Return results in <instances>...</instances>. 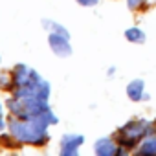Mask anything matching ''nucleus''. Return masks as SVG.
<instances>
[{
	"label": "nucleus",
	"mask_w": 156,
	"mask_h": 156,
	"mask_svg": "<svg viewBox=\"0 0 156 156\" xmlns=\"http://www.w3.org/2000/svg\"><path fill=\"white\" fill-rule=\"evenodd\" d=\"M85 138L81 134H64L61 140V154L62 156H75L79 152V147L83 145Z\"/></svg>",
	"instance_id": "obj_4"
},
{
	"label": "nucleus",
	"mask_w": 156,
	"mask_h": 156,
	"mask_svg": "<svg viewBox=\"0 0 156 156\" xmlns=\"http://www.w3.org/2000/svg\"><path fill=\"white\" fill-rule=\"evenodd\" d=\"M125 37L129 42H136V44H143L145 42V33L140 28H129L125 31Z\"/></svg>",
	"instance_id": "obj_8"
},
{
	"label": "nucleus",
	"mask_w": 156,
	"mask_h": 156,
	"mask_svg": "<svg viewBox=\"0 0 156 156\" xmlns=\"http://www.w3.org/2000/svg\"><path fill=\"white\" fill-rule=\"evenodd\" d=\"M48 44H50L51 51H53L57 57H68V55H72L70 39L64 37V35H61V33H50Z\"/></svg>",
	"instance_id": "obj_3"
},
{
	"label": "nucleus",
	"mask_w": 156,
	"mask_h": 156,
	"mask_svg": "<svg viewBox=\"0 0 156 156\" xmlns=\"http://www.w3.org/2000/svg\"><path fill=\"white\" fill-rule=\"evenodd\" d=\"M81 6H96L98 4V0H77Z\"/></svg>",
	"instance_id": "obj_12"
},
{
	"label": "nucleus",
	"mask_w": 156,
	"mask_h": 156,
	"mask_svg": "<svg viewBox=\"0 0 156 156\" xmlns=\"http://www.w3.org/2000/svg\"><path fill=\"white\" fill-rule=\"evenodd\" d=\"M57 123V118L53 112H46L41 118L33 119H22V118H13L9 119V132L13 138L20 143H31V145H42L48 141V125Z\"/></svg>",
	"instance_id": "obj_1"
},
{
	"label": "nucleus",
	"mask_w": 156,
	"mask_h": 156,
	"mask_svg": "<svg viewBox=\"0 0 156 156\" xmlns=\"http://www.w3.org/2000/svg\"><path fill=\"white\" fill-rule=\"evenodd\" d=\"M44 28H46L50 33H61V35H64V37H68V39H70L68 30H66V28H62L61 24L53 22V20H44Z\"/></svg>",
	"instance_id": "obj_9"
},
{
	"label": "nucleus",
	"mask_w": 156,
	"mask_h": 156,
	"mask_svg": "<svg viewBox=\"0 0 156 156\" xmlns=\"http://www.w3.org/2000/svg\"><path fill=\"white\" fill-rule=\"evenodd\" d=\"M94 151H96L98 156H114V154L125 152V151H123L121 147H118L110 138H101V140H98L96 145H94Z\"/></svg>",
	"instance_id": "obj_5"
},
{
	"label": "nucleus",
	"mask_w": 156,
	"mask_h": 156,
	"mask_svg": "<svg viewBox=\"0 0 156 156\" xmlns=\"http://www.w3.org/2000/svg\"><path fill=\"white\" fill-rule=\"evenodd\" d=\"M143 2H145V0H127V4H129L130 9H138Z\"/></svg>",
	"instance_id": "obj_11"
},
{
	"label": "nucleus",
	"mask_w": 156,
	"mask_h": 156,
	"mask_svg": "<svg viewBox=\"0 0 156 156\" xmlns=\"http://www.w3.org/2000/svg\"><path fill=\"white\" fill-rule=\"evenodd\" d=\"M143 88H145V83L141 79H134L129 83L127 87V96L132 99V101H141V99H147V96L143 94Z\"/></svg>",
	"instance_id": "obj_7"
},
{
	"label": "nucleus",
	"mask_w": 156,
	"mask_h": 156,
	"mask_svg": "<svg viewBox=\"0 0 156 156\" xmlns=\"http://www.w3.org/2000/svg\"><path fill=\"white\" fill-rule=\"evenodd\" d=\"M140 154H156V138H149L141 143V147L138 149Z\"/></svg>",
	"instance_id": "obj_10"
},
{
	"label": "nucleus",
	"mask_w": 156,
	"mask_h": 156,
	"mask_svg": "<svg viewBox=\"0 0 156 156\" xmlns=\"http://www.w3.org/2000/svg\"><path fill=\"white\" fill-rule=\"evenodd\" d=\"M4 129V121H2V110H0V130Z\"/></svg>",
	"instance_id": "obj_13"
},
{
	"label": "nucleus",
	"mask_w": 156,
	"mask_h": 156,
	"mask_svg": "<svg viewBox=\"0 0 156 156\" xmlns=\"http://www.w3.org/2000/svg\"><path fill=\"white\" fill-rule=\"evenodd\" d=\"M149 127H151V123L145 121V119H136V121L127 123L118 132V143L119 145H125V147H134L141 138L147 136Z\"/></svg>",
	"instance_id": "obj_2"
},
{
	"label": "nucleus",
	"mask_w": 156,
	"mask_h": 156,
	"mask_svg": "<svg viewBox=\"0 0 156 156\" xmlns=\"http://www.w3.org/2000/svg\"><path fill=\"white\" fill-rule=\"evenodd\" d=\"M37 75H39L37 72L30 70V68H28V66H24V64H19V66H17V70L13 72V83H15V87H17V88H20V87L28 85L31 79H35Z\"/></svg>",
	"instance_id": "obj_6"
}]
</instances>
